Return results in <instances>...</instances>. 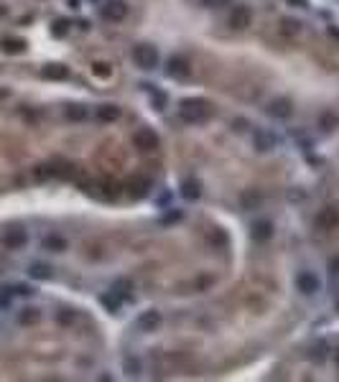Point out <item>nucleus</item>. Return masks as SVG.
<instances>
[{
    "mask_svg": "<svg viewBox=\"0 0 339 382\" xmlns=\"http://www.w3.org/2000/svg\"><path fill=\"white\" fill-rule=\"evenodd\" d=\"M209 102H204V100H184L181 105H179V117L184 120V122H189V125H197V122H204L207 117H209Z\"/></svg>",
    "mask_w": 339,
    "mask_h": 382,
    "instance_id": "1",
    "label": "nucleus"
},
{
    "mask_svg": "<svg viewBox=\"0 0 339 382\" xmlns=\"http://www.w3.org/2000/svg\"><path fill=\"white\" fill-rule=\"evenodd\" d=\"M133 59H135V64H138L140 69H145V72H150V69L158 67V51H156L153 46H148V44L135 46V49H133Z\"/></svg>",
    "mask_w": 339,
    "mask_h": 382,
    "instance_id": "2",
    "label": "nucleus"
},
{
    "mask_svg": "<svg viewBox=\"0 0 339 382\" xmlns=\"http://www.w3.org/2000/svg\"><path fill=\"white\" fill-rule=\"evenodd\" d=\"M316 227L324 230V232L336 230V227H339V209H336V207H324V209H319V214H316Z\"/></svg>",
    "mask_w": 339,
    "mask_h": 382,
    "instance_id": "3",
    "label": "nucleus"
},
{
    "mask_svg": "<svg viewBox=\"0 0 339 382\" xmlns=\"http://www.w3.org/2000/svg\"><path fill=\"white\" fill-rule=\"evenodd\" d=\"M135 326H138V331H143V334H150V331H156V329L161 326V311H156V308H148V311H143V313L135 319Z\"/></svg>",
    "mask_w": 339,
    "mask_h": 382,
    "instance_id": "4",
    "label": "nucleus"
},
{
    "mask_svg": "<svg viewBox=\"0 0 339 382\" xmlns=\"http://www.w3.org/2000/svg\"><path fill=\"white\" fill-rule=\"evenodd\" d=\"M296 288H298L303 296H314V293L321 288V280H319L311 270H303V273L296 275Z\"/></svg>",
    "mask_w": 339,
    "mask_h": 382,
    "instance_id": "5",
    "label": "nucleus"
},
{
    "mask_svg": "<svg viewBox=\"0 0 339 382\" xmlns=\"http://www.w3.org/2000/svg\"><path fill=\"white\" fill-rule=\"evenodd\" d=\"M133 143H135V148H140V150H156V148H158V135H156L153 130H148V128H140V130H135Z\"/></svg>",
    "mask_w": 339,
    "mask_h": 382,
    "instance_id": "6",
    "label": "nucleus"
},
{
    "mask_svg": "<svg viewBox=\"0 0 339 382\" xmlns=\"http://www.w3.org/2000/svg\"><path fill=\"white\" fill-rule=\"evenodd\" d=\"M250 21H253V13H250V8H245V6H237V8L232 11V16H230V26L237 28V31H245V28L250 26Z\"/></svg>",
    "mask_w": 339,
    "mask_h": 382,
    "instance_id": "7",
    "label": "nucleus"
},
{
    "mask_svg": "<svg viewBox=\"0 0 339 382\" xmlns=\"http://www.w3.org/2000/svg\"><path fill=\"white\" fill-rule=\"evenodd\" d=\"M189 74H192V67H189V61H187V59H181V56H174V59H168V77L187 79Z\"/></svg>",
    "mask_w": 339,
    "mask_h": 382,
    "instance_id": "8",
    "label": "nucleus"
},
{
    "mask_svg": "<svg viewBox=\"0 0 339 382\" xmlns=\"http://www.w3.org/2000/svg\"><path fill=\"white\" fill-rule=\"evenodd\" d=\"M26 242H28L26 230H8V232L3 235V245H6L8 250H21Z\"/></svg>",
    "mask_w": 339,
    "mask_h": 382,
    "instance_id": "9",
    "label": "nucleus"
},
{
    "mask_svg": "<svg viewBox=\"0 0 339 382\" xmlns=\"http://www.w3.org/2000/svg\"><path fill=\"white\" fill-rule=\"evenodd\" d=\"M102 13H105L107 21H122V18L128 16V6L122 3V0H110Z\"/></svg>",
    "mask_w": 339,
    "mask_h": 382,
    "instance_id": "10",
    "label": "nucleus"
},
{
    "mask_svg": "<svg viewBox=\"0 0 339 382\" xmlns=\"http://www.w3.org/2000/svg\"><path fill=\"white\" fill-rule=\"evenodd\" d=\"M268 112H270L273 117H278V120H286V117H291L293 107H291V102H288L286 97H278V100H273V102L268 105Z\"/></svg>",
    "mask_w": 339,
    "mask_h": 382,
    "instance_id": "11",
    "label": "nucleus"
},
{
    "mask_svg": "<svg viewBox=\"0 0 339 382\" xmlns=\"http://www.w3.org/2000/svg\"><path fill=\"white\" fill-rule=\"evenodd\" d=\"M270 237H273V222H270V219H260V222L253 225V240L268 242Z\"/></svg>",
    "mask_w": 339,
    "mask_h": 382,
    "instance_id": "12",
    "label": "nucleus"
},
{
    "mask_svg": "<svg viewBox=\"0 0 339 382\" xmlns=\"http://www.w3.org/2000/svg\"><path fill=\"white\" fill-rule=\"evenodd\" d=\"M95 117H97L100 122H115V120L120 117V107H115V105H100V107L95 110Z\"/></svg>",
    "mask_w": 339,
    "mask_h": 382,
    "instance_id": "13",
    "label": "nucleus"
},
{
    "mask_svg": "<svg viewBox=\"0 0 339 382\" xmlns=\"http://www.w3.org/2000/svg\"><path fill=\"white\" fill-rule=\"evenodd\" d=\"M112 293H115V296H120L122 301H125V298H130V296H133V280H130V278H115V283H112Z\"/></svg>",
    "mask_w": 339,
    "mask_h": 382,
    "instance_id": "14",
    "label": "nucleus"
},
{
    "mask_svg": "<svg viewBox=\"0 0 339 382\" xmlns=\"http://www.w3.org/2000/svg\"><path fill=\"white\" fill-rule=\"evenodd\" d=\"M199 194H202V188H199V183H197L194 178L181 181V197H184V199L194 202V199H199Z\"/></svg>",
    "mask_w": 339,
    "mask_h": 382,
    "instance_id": "15",
    "label": "nucleus"
},
{
    "mask_svg": "<svg viewBox=\"0 0 339 382\" xmlns=\"http://www.w3.org/2000/svg\"><path fill=\"white\" fill-rule=\"evenodd\" d=\"M260 194L258 191H242V197H240V204H242V209L245 212H253V209H258L260 207Z\"/></svg>",
    "mask_w": 339,
    "mask_h": 382,
    "instance_id": "16",
    "label": "nucleus"
},
{
    "mask_svg": "<svg viewBox=\"0 0 339 382\" xmlns=\"http://www.w3.org/2000/svg\"><path fill=\"white\" fill-rule=\"evenodd\" d=\"M41 77H44V79H67V77H69V69L61 67V64H51V67H44V69H41Z\"/></svg>",
    "mask_w": 339,
    "mask_h": 382,
    "instance_id": "17",
    "label": "nucleus"
},
{
    "mask_svg": "<svg viewBox=\"0 0 339 382\" xmlns=\"http://www.w3.org/2000/svg\"><path fill=\"white\" fill-rule=\"evenodd\" d=\"M39 319H41L39 308H31V306H26L18 313V324H23V326H34V324H39Z\"/></svg>",
    "mask_w": 339,
    "mask_h": 382,
    "instance_id": "18",
    "label": "nucleus"
},
{
    "mask_svg": "<svg viewBox=\"0 0 339 382\" xmlns=\"http://www.w3.org/2000/svg\"><path fill=\"white\" fill-rule=\"evenodd\" d=\"M28 275H31L34 280H49V278H51V268L44 265V263H34V265L28 268Z\"/></svg>",
    "mask_w": 339,
    "mask_h": 382,
    "instance_id": "19",
    "label": "nucleus"
},
{
    "mask_svg": "<svg viewBox=\"0 0 339 382\" xmlns=\"http://www.w3.org/2000/svg\"><path fill=\"white\" fill-rule=\"evenodd\" d=\"M44 247L51 250V252H64V250H67V240L59 237V235H49V237L44 240Z\"/></svg>",
    "mask_w": 339,
    "mask_h": 382,
    "instance_id": "20",
    "label": "nucleus"
},
{
    "mask_svg": "<svg viewBox=\"0 0 339 382\" xmlns=\"http://www.w3.org/2000/svg\"><path fill=\"white\" fill-rule=\"evenodd\" d=\"M100 301H102V306H105L110 313H117V311H120V306H122V298H120V296H115V293H105Z\"/></svg>",
    "mask_w": 339,
    "mask_h": 382,
    "instance_id": "21",
    "label": "nucleus"
},
{
    "mask_svg": "<svg viewBox=\"0 0 339 382\" xmlns=\"http://www.w3.org/2000/svg\"><path fill=\"white\" fill-rule=\"evenodd\" d=\"M255 145H258V150L268 153V150L275 148V140H273V135H268V133H258V135H255Z\"/></svg>",
    "mask_w": 339,
    "mask_h": 382,
    "instance_id": "22",
    "label": "nucleus"
},
{
    "mask_svg": "<svg viewBox=\"0 0 339 382\" xmlns=\"http://www.w3.org/2000/svg\"><path fill=\"white\" fill-rule=\"evenodd\" d=\"M87 107L84 105H72V107H67V117L69 120H74V122H82V120H87Z\"/></svg>",
    "mask_w": 339,
    "mask_h": 382,
    "instance_id": "23",
    "label": "nucleus"
},
{
    "mask_svg": "<svg viewBox=\"0 0 339 382\" xmlns=\"http://www.w3.org/2000/svg\"><path fill=\"white\" fill-rule=\"evenodd\" d=\"M23 49H26V44H23V41H18V39L3 41V51H6V54H21Z\"/></svg>",
    "mask_w": 339,
    "mask_h": 382,
    "instance_id": "24",
    "label": "nucleus"
},
{
    "mask_svg": "<svg viewBox=\"0 0 339 382\" xmlns=\"http://www.w3.org/2000/svg\"><path fill=\"white\" fill-rule=\"evenodd\" d=\"M56 173V168H51V166H39L36 171H34V178L36 181H46V178H51Z\"/></svg>",
    "mask_w": 339,
    "mask_h": 382,
    "instance_id": "25",
    "label": "nucleus"
},
{
    "mask_svg": "<svg viewBox=\"0 0 339 382\" xmlns=\"http://www.w3.org/2000/svg\"><path fill=\"white\" fill-rule=\"evenodd\" d=\"M92 74H95V77H100V79H107V77H110V64H105V61L92 64Z\"/></svg>",
    "mask_w": 339,
    "mask_h": 382,
    "instance_id": "26",
    "label": "nucleus"
},
{
    "mask_svg": "<svg viewBox=\"0 0 339 382\" xmlns=\"http://www.w3.org/2000/svg\"><path fill=\"white\" fill-rule=\"evenodd\" d=\"M74 319H77V316H74V311H59V313H56V321H59L61 326L74 324Z\"/></svg>",
    "mask_w": 339,
    "mask_h": 382,
    "instance_id": "27",
    "label": "nucleus"
},
{
    "mask_svg": "<svg viewBox=\"0 0 339 382\" xmlns=\"http://www.w3.org/2000/svg\"><path fill=\"white\" fill-rule=\"evenodd\" d=\"M301 31V23H296V21H283V34L286 36H293V34H298Z\"/></svg>",
    "mask_w": 339,
    "mask_h": 382,
    "instance_id": "28",
    "label": "nucleus"
},
{
    "mask_svg": "<svg viewBox=\"0 0 339 382\" xmlns=\"http://www.w3.org/2000/svg\"><path fill=\"white\" fill-rule=\"evenodd\" d=\"M125 372H128V374H138V372H140V362L133 359V357H128V359H125Z\"/></svg>",
    "mask_w": 339,
    "mask_h": 382,
    "instance_id": "29",
    "label": "nucleus"
},
{
    "mask_svg": "<svg viewBox=\"0 0 339 382\" xmlns=\"http://www.w3.org/2000/svg\"><path fill=\"white\" fill-rule=\"evenodd\" d=\"M150 97H153V102H156V107H158V110H163V107H166V94H163L161 89H153V92H150Z\"/></svg>",
    "mask_w": 339,
    "mask_h": 382,
    "instance_id": "30",
    "label": "nucleus"
},
{
    "mask_svg": "<svg viewBox=\"0 0 339 382\" xmlns=\"http://www.w3.org/2000/svg\"><path fill=\"white\" fill-rule=\"evenodd\" d=\"M67 28H69V23H67V21H56L51 31H54V36H56V39H61V36L67 34Z\"/></svg>",
    "mask_w": 339,
    "mask_h": 382,
    "instance_id": "31",
    "label": "nucleus"
},
{
    "mask_svg": "<svg viewBox=\"0 0 339 382\" xmlns=\"http://www.w3.org/2000/svg\"><path fill=\"white\" fill-rule=\"evenodd\" d=\"M207 8H220V6H227V0H204Z\"/></svg>",
    "mask_w": 339,
    "mask_h": 382,
    "instance_id": "32",
    "label": "nucleus"
},
{
    "mask_svg": "<svg viewBox=\"0 0 339 382\" xmlns=\"http://www.w3.org/2000/svg\"><path fill=\"white\" fill-rule=\"evenodd\" d=\"M291 3H293V6H301V8H303V6H306V0H291Z\"/></svg>",
    "mask_w": 339,
    "mask_h": 382,
    "instance_id": "33",
    "label": "nucleus"
},
{
    "mask_svg": "<svg viewBox=\"0 0 339 382\" xmlns=\"http://www.w3.org/2000/svg\"><path fill=\"white\" fill-rule=\"evenodd\" d=\"M336 364H339V354H336Z\"/></svg>",
    "mask_w": 339,
    "mask_h": 382,
    "instance_id": "34",
    "label": "nucleus"
}]
</instances>
